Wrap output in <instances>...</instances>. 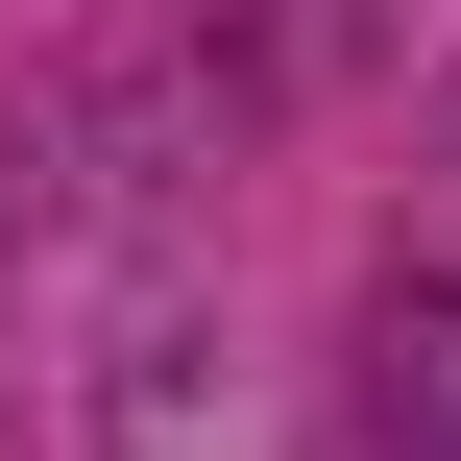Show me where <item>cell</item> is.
Masks as SVG:
<instances>
[{
  "instance_id": "6da1fadb",
  "label": "cell",
  "mask_w": 461,
  "mask_h": 461,
  "mask_svg": "<svg viewBox=\"0 0 461 461\" xmlns=\"http://www.w3.org/2000/svg\"><path fill=\"white\" fill-rule=\"evenodd\" d=\"M389 461H461V292L389 316Z\"/></svg>"
}]
</instances>
